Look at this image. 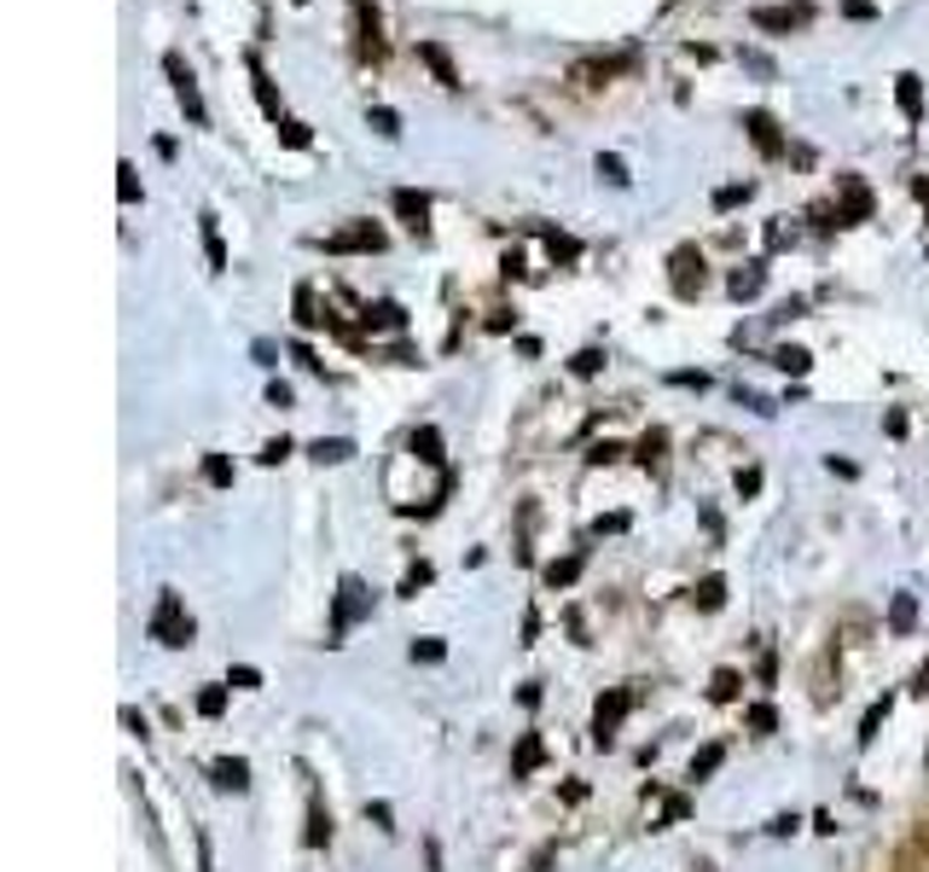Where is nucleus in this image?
Returning a JSON list of instances; mask_svg holds the SVG:
<instances>
[{"mask_svg": "<svg viewBox=\"0 0 929 872\" xmlns=\"http://www.w3.org/2000/svg\"><path fill=\"white\" fill-rule=\"evenodd\" d=\"M151 640L158 646H192V617H187V605H180V594H163L158 611H151Z\"/></svg>", "mask_w": 929, "mask_h": 872, "instance_id": "1", "label": "nucleus"}, {"mask_svg": "<svg viewBox=\"0 0 929 872\" xmlns=\"http://www.w3.org/2000/svg\"><path fill=\"white\" fill-rule=\"evenodd\" d=\"M628 710H633V692H628V686H610L605 698L592 704V745L610 751V745H616V727H622Z\"/></svg>", "mask_w": 929, "mask_h": 872, "instance_id": "2", "label": "nucleus"}, {"mask_svg": "<svg viewBox=\"0 0 929 872\" xmlns=\"http://www.w3.org/2000/svg\"><path fill=\"white\" fill-rule=\"evenodd\" d=\"M668 286H675V297H697V291H703V250L680 245L675 256H668Z\"/></svg>", "mask_w": 929, "mask_h": 872, "instance_id": "3", "label": "nucleus"}, {"mask_svg": "<svg viewBox=\"0 0 929 872\" xmlns=\"http://www.w3.org/2000/svg\"><path fill=\"white\" fill-rule=\"evenodd\" d=\"M163 70H169V82H174V99H180V111H187V117H192V122L203 128V122H210V111H203V93H198V76H192L187 65H180L174 53L163 59Z\"/></svg>", "mask_w": 929, "mask_h": 872, "instance_id": "4", "label": "nucleus"}, {"mask_svg": "<svg viewBox=\"0 0 929 872\" xmlns=\"http://www.w3.org/2000/svg\"><path fill=\"white\" fill-rule=\"evenodd\" d=\"M743 128H750L761 158H785V135H779V122H772L767 111H743Z\"/></svg>", "mask_w": 929, "mask_h": 872, "instance_id": "5", "label": "nucleus"}, {"mask_svg": "<svg viewBox=\"0 0 929 872\" xmlns=\"http://www.w3.org/2000/svg\"><path fill=\"white\" fill-rule=\"evenodd\" d=\"M837 192H842V210H837V221H871V192H866V181H860V175H842V181H837Z\"/></svg>", "mask_w": 929, "mask_h": 872, "instance_id": "6", "label": "nucleus"}, {"mask_svg": "<svg viewBox=\"0 0 929 872\" xmlns=\"http://www.w3.org/2000/svg\"><path fill=\"white\" fill-rule=\"evenodd\" d=\"M390 239H383V227H372V221H354V227H343V234H331L326 239V250H383Z\"/></svg>", "mask_w": 929, "mask_h": 872, "instance_id": "7", "label": "nucleus"}, {"mask_svg": "<svg viewBox=\"0 0 929 872\" xmlns=\"http://www.w3.org/2000/svg\"><path fill=\"white\" fill-rule=\"evenodd\" d=\"M419 59H424V70H430L442 88H459V70H453V59H448L442 41H419Z\"/></svg>", "mask_w": 929, "mask_h": 872, "instance_id": "8", "label": "nucleus"}, {"mask_svg": "<svg viewBox=\"0 0 929 872\" xmlns=\"http://www.w3.org/2000/svg\"><path fill=\"white\" fill-rule=\"evenodd\" d=\"M390 204H396V216H401V221L412 227V234H424V221H430V198H424V192L401 187V192H396Z\"/></svg>", "mask_w": 929, "mask_h": 872, "instance_id": "9", "label": "nucleus"}, {"mask_svg": "<svg viewBox=\"0 0 929 872\" xmlns=\"http://www.w3.org/2000/svg\"><path fill=\"white\" fill-rule=\"evenodd\" d=\"M360 605H367V587L349 576V582H343V600H338V623H331V634H338V640H343V628L360 617Z\"/></svg>", "mask_w": 929, "mask_h": 872, "instance_id": "10", "label": "nucleus"}, {"mask_svg": "<svg viewBox=\"0 0 929 872\" xmlns=\"http://www.w3.org/2000/svg\"><path fill=\"white\" fill-rule=\"evenodd\" d=\"M895 99H900V111H907V122L923 117V82L907 70V76H895Z\"/></svg>", "mask_w": 929, "mask_h": 872, "instance_id": "11", "label": "nucleus"}, {"mask_svg": "<svg viewBox=\"0 0 929 872\" xmlns=\"http://www.w3.org/2000/svg\"><path fill=\"white\" fill-rule=\"evenodd\" d=\"M727 286H732L738 303H750V297H761V286H767V268H761V262H743V268L727 279Z\"/></svg>", "mask_w": 929, "mask_h": 872, "instance_id": "12", "label": "nucleus"}, {"mask_svg": "<svg viewBox=\"0 0 929 872\" xmlns=\"http://www.w3.org/2000/svg\"><path fill=\"white\" fill-rule=\"evenodd\" d=\"M540 762H547V745H540V733H523V739H518V756H511V774L523 780V774H535Z\"/></svg>", "mask_w": 929, "mask_h": 872, "instance_id": "13", "label": "nucleus"}, {"mask_svg": "<svg viewBox=\"0 0 929 872\" xmlns=\"http://www.w3.org/2000/svg\"><path fill=\"white\" fill-rule=\"evenodd\" d=\"M790 23H808V7H756V30H790Z\"/></svg>", "mask_w": 929, "mask_h": 872, "instance_id": "14", "label": "nucleus"}, {"mask_svg": "<svg viewBox=\"0 0 929 872\" xmlns=\"http://www.w3.org/2000/svg\"><path fill=\"white\" fill-rule=\"evenodd\" d=\"M210 774H216L221 791H244V785H250V762H244V756H221Z\"/></svg>", "mask_w": 929, "mask_h": 872, "instance_id": "15", "label": "nucleus"}, {"mask_svg": "<svg viewBox=\"0 0 929 872\" xmlns=\"http://www.w3.org/2000/svg\"><path fill=\"white\" fill-rule=\"evenodd\" d=\"M360 53H367V59H378V53H383V36H378V7H367V0H360Z\"/></svg>", "mask_w": 929, "mask_h": 872, "instance_id": "16", "label": "nucleus"}, {"mask_svg": "<svg viewBox=\"0 0 929 872\" xmlns=\"http://www.w3.org/2000/svg\"><path fill=\"white\" fill-rule=\"evenodd\" d=\"M691 605H697V611H720V605H727V582H720V576H703V582L691 587Z\"/></svg>", "mask_w": 929, "mask_h": 872, "instance_id": "17", "label": "nucleus"}, {"mask_svg": "<svg viewBox=\"0 0 929 872\" xmlns=\"http://www.w3.org/2000/svg\"><path fill=\"white\" fill-rule=\"evenodd\" d=\"M412 454L424 459V466H442V430H412Z\"/></svg>", "mask_w": 929, "mask_h": 872, "instance_id": "18", "label": "nucleus"}, {"mask_svg": "<svg viewBox=\"0 0 929 872\" xmlns=\"http://www.w3.org/2000/svg\"><path fill=\"white\" fill-rule=\"evenodd\" d=\"M912 623H918V600H912V594H895V605H889V628H895V634H912Z\"/></svg>", "mask_w": 929, "mask_h": 872, "instance_id": "19", "label": "nucleus"}, {"mask_svg": "<svg viewBox=\"0 0 929 872\" xmlns=\"http://www.w3.org/2000/svg\"><path fill=\"white\" fill-rule=\"evenodd\" d=\"M738 692H743V675H738V670H715V681H709V698H715V704H732Z\"/></svg>", "mask_w": 929, "mask_h": 872, "instance_id": "20", "label": "nucleus"}, {"mask_svg": "<svg viewBox=\"0 0 929 872\" xmlns=\"http://www.w3.org/2000/svg\"><path fill=\"white\" fill-rule=\"evenodd\" d=\"M331 843V814L320 803H308V850H326Z\"/></svg>", "mask_w": 929, "mask_h": 872, "instance_id": "21", "label": "nucleus"}, {"mask_svg": "<svg viewBox=\"0 0 929 872\" xmlns=\"http://www.w3.org/2000/svg\"><path fill=\"white\" fill-rule=\"evenodd\" d=\"M360 320H367V331H378V326H390V331H401V326H407V315H401V303H378V309H367V315H360Z\"/></svg>", "mask_w": 929, "mask_h": 872, "instance_id": "22", "label": "nucleus"}, {"mask_svg": "<svg viewBox=\"0 0 929 872\" xmlns=\"http://www.w3.org/2000/svg\"><path fill=\"white\" fill-rule=\"evenodd\" d=\"M308 454H314V459H320V466H338V459H349V454H354V443H349V436H331V443H326V436H320V443H314V448H308Z\"/></svg>", "mask_w": 929, "mask_h": 872, "instance_id": "23", "label": "nucleus"}, {"mask_svg": "<svg viewBox=\"0 0 929 872\" xmlns=\"http://www.w3.org/2000/svg\"><path fill=\"white\" fill-rule=\"evenodd\" d=\"M250 82H256V99H262V111H268V117L279 122V93H273V82H268V70H262V65H256V59H250Z\"/></svg>", "mask_w": 929, "mask_h": 872, "instance_id": "24", "label": "nucleus"}, {"mask_svg": "<svg viewBox=\"0 0 929 872\" xmlns=\"http://www.w3.org/2000/svg\"><path fill=\"white\" fill-rule=\"evenodd\" d=\"M203 250H210V268L221 274V268H227V245H221V227H216V216H203Z\"/></svg>", "mask_w": 929, "mask_h": 872, "instance_id": "25", "label": "nucleus"}, {"mask_svg": "<svg viewBox=\"0 0 929 872\" xmlns=\"http://www.w3.org/2000/svg\"><path fill=\"white\" fill-rule=\"evenodd\" d=\"M297 326H326L320 303H314V286H297Z\"/></svg>", "mask_w": 929, "mask_h": 872, "instance_id": "26", "label": "nucleus"}, {"mask_svg": "<svg viewBox=\"0 0 929 872\" xmlns=\"http://www.w3.org/2000/svg\"><path fill=\"white\" fill-rule=\"evenodd\" d=\"M203 483H210V489H232V459L210 454V459H203Z\"/></svg>", "mask_w": 929, "mask_h": 872, "instance_id": "27", "label": "nucleus"}, {"mask_svg": "<svg viewBox=\"0 0 929 872\" xmlns=\"http://www.w3.org/2000/svg\"><path fill=\"white\" fill-rule=\"evenodd\" d=\"M540 234H547V250L558 256V262H576V256H581V245L570 234H558V227H540Z\"/></svg>", "mask_w": 929, "mask_h": 872, "instance_id": "28", "label": "nucleus"}, {"mask_svg": "<svg viewBox=\"0 0 929 872\" xmlns=\"http://www.w3.org/2000/svg\"><path fill=\"white\" fill-rule=\"evenodd\" d=\"M581 576V558H552L547 564V587H570Z\"/></svg>", "mask_w": 929, "mask_h": 872, "instance_id": "29", "label": "nucleus"}, {"mask_svg": "<svg viewBox=\"0 0 929 872\" xmlns=\"http://www.w3.org/2000/svg\"><path fill=\"white\" fill-rule=\"evenodd\" d=\"M772 361H779V367H785V373H796V378H802V373H808V367H813V355H808V349H796V344H785V349H779V355H772Z\"/></svg>", "mask_w": 929, "mask_h": 872, "instance_id": "30", "label": "nucleus"}, {"mask_svg": "<svg viewBox=\"0 0 929 872\" xmlns=\"http://www.w3.org/2000/svg\"><path fill=\"white\" fill-rule=\"evenodd\" d=\"M599 175H605L610 187H628V181H633V175H628V164L616 158V151H599Z\"/></svg>", "mask_w": 929, "mask_h": 872, "instance_id": "31", "label": "nucleus"}, {"mask_svg": "<svg viewBox=\"0 0 929 872\" xmlns=\"http://www.w3.org/2000/svg\"><path fill=\"white\" fill-rule=\"evenodd\" d=\"M743 722H750V733H772V727H779V710H772V704H750V710H743Z\"/></svg>", "mask_w": 929, "mask_h": 872, "instance_id": "32", "label": "nucleus"}, {"mask_svg": "<svg viewBox=\"0 0 929 872\" xmlns=\"http://www.w3.org/2000/svg\"><path fill=\"white\" fill-rule=\"evenodd\" d=\"M117 198H122V204L140 198V169H134V164H117Z\"/></svg>", "mask_w": 929, "mask_h": 872, "instance_id": "33", "label": "nucleus"}, {"mask_svg": "<svg viewBox=\"0 0 929 872\" xmlns=\"http://www.w3.org/2000/svg\"><path fill=\"white\" fill-rule=\"evenodd\" d=\"M367 122L378 128V135H383V140H396V135H401V117H396L390 106H372V111H367Z\"/></svg>", "mask_w": 929, "mask_h": 872, "instance_id": "34", "label": "nucleus"}, {"mask_svg": "<svg viewBox=\"0 0 929 872\" xmlns=\"http://www.w3.org/2000/svg\"><path fill=\"white\" fill-rule=\"evenodd\" d=\"M221 710H227V686H203L198 692V715H210V722H216Z\"/></svg>", "mask_w": 929, "mask_h": 872, "instance_id": "35", "label": "nucleus"}, {"mask_svg": "<svg viewBox=\"0 0 929 872\" xmlns=\"http://www.w3.org/2000/svg\"><path fill=\"white\" fill-rule=\"evenodd\" d=\"M279 140H286V146H308V140H314V135H308V122H297V117H279Z\"/></svg>", "mask_w": 929, "mask_h": 872, "instance_id": "36", "label": "nucleus"}, {"mask_svg": "<svg viewBox=\"0 0 929 872\" xmlns=\"http://www.w3.org/2000/svg\"><path fill=\"white\" fill-rule=\"evenodd\" d=\"M883 715H889V698H877V704L866 710V722H860V745H871V739H877V727H883Z\"/></svg>", "mask_w": 929, "mask_h": 872, "instance_id": "37", "label": "nucleus"}, {"mask_svg": "<svg viewBox=\"0 0 929 872\" xmlns=\"http://www.w3.org/2000/svg\"><path fill=\"white\" fill-rule=\"evenodd\" d=\"M720 756H727V751H720V745H709V751H697V756H691V780H709V774H715V767H720Z\"/></svg>", "mask_w": 929, "mask_h": 872, "instance_id": "38", "label": "nucleus"}, {"mask_svg": "<svg viewBox=\"0 0 929 872\" xmlns=\"http://www.w3.org/2000/svg\"><path fill=\"white\" fill-rule=\"evenodd\" d=\"M662 443H668L662 430H645V443H639V466H657V459H662Z\"/></svg>", "mask_w": 929, "mask_h": 872, "instance_id": "39", "label": "nucleus"}, {"mask_svg": "<svg viewBox=\"0 0 929 872\" xmlns=\"http://www.w3.org/2000/svg\"><path fill=\"white\" fill-rule=\"evenodd\" d=\"M599 367H605V355H599V349H581L576 361H570V373H576V378H592Z\"/></svg>", "mask_w": 929, "mask_h": 872, "instance_id": "40", "label": "nucleus"}, {"mask_svg": "<svg viewBox=\"0 0 929 872\" xmlns=\"http://www.w3.org/2000/svg\"><path fill=\"white\" fill-rule=\"evenodd\" d=\"M412 657H419V663H442L448 646H442V640H412Z\"/></svg>", "mask_w": 929, "mask_h": 872, "instance_id": "41", "label": "nucleus"}, {"mask_svg": "<svg viewBox=\"0 0 929 872\" xmlns=\"http://www.w3.org/2000/svg\"><path fill=\"white\" fill-rule=\"evenodd\" d=\"M743 198H750V187H720V192H715V210H738Z\"/></svg>", "mask_w": 929, "mask_h": 872, "instance_id": "42", "label": "nucleus"}, {"mask_svg": "<svg viewBox=\"0 0 929 872\" xmlns=\"http://www.w3.org/2000/svg\"><path fill=\"white\" fill-rule=\"evenodd\" d=\"M424 582H430V564H412V571H407V582H401V594H419Z\"/></svg>", "mask_w": 929, "mask_h": 872, "instance_id": "43", "label": "nucleus"}, {"mask_svg": "<svg viewBox=\"0 0 929 872\" xmlns=\"http://www.w3.org/2000/svg\"><path fill=\"white\" fill-rule=\"evenodd\" d=\"M680 814H686V797H662V809H657L651 826H662V820H680Z\"/></svg>", "mask_w": 929, "mask_h": 872, "instance_id": "44", "label": "nucleus"}, {"mask_svg": "<svg viewBox=\"0 0 929 872\" xmlns=\"http://www.w3.org/2000/svg\"><path fill=\"white\" fill-rule=\"evenodd\" d=\"M286 454H291V443H286V436H279V443H268V448H262V466H279V459H286Z\"/></svg>", "mask_w": 929, "mask_h": 872, "instance_id": "45", "label": "nucleus"}, {"mask_svg": "<svg viewBox=\"0 0 929 872\" xmlns=\"http://www.w3.org/2000/svg\"><path fill=\"white\" fill-rule=\"evenodd\" d=\"M227 686H244V692H250V686H262V675H256V670H232Z\"/></svg>", "mask_w": 929, "mask_h": 872, "instance_id": "46", "label": "nucleus"}, {"mask_svg": "<svg viewBox=\"0 0 929 872\" xmlns=\"http://www.w3.org/2000/svg\"><path fill=\"white\" fill-rule=\"evenodd\" d=\"M761 489V472L750 466V472H738V495H756Z\"/></svg>", "mask_w": 929, "mask_h": 872, "instance_id": "47", "label": "nucleus"}, {"mask_svg": "<svg viewBox=\"0 0 929 872\" xmlns=\"http://www.w3.org/2000/svg\"><path fill=\"white\" fill-rule=\"evenodd\" d=\"M268 402L273 407H291V384H268Z\"/></svg>", "mask_w": 929, "mask_h": 872, "instance_id": "48", "label": "nucleus"}, {"mask_svg": "<svg viewBox=\"0 0 929 872\" xmlns=\"http://www.w3.org/2000/svg\"><path fill=\"white\" fill-rule=\"evenodd\" d=\"M616 454H622V448H616V443H599V448H592L587 459H592V466H605V459H616Z\"/></svg>", "mask_w": 929, "mask_h": 872, "instance_id": "49", "label": "nucleus"}, {"mask_svg": "<svg viewBox=\"0 0 929 872\" xmlns=\"http://www.w3.org/2000/svg\"><path fill=\"white\" fill-rule=\"evenodd\" d=\"M918 692H929V663H923V670H918Z\"/></svg>", "mask_w": 929, "mask_h": 872, "instance_id": "50", "label": "nucleus"}, {"mask_svg": "<svg viewBox=\"0 0 929 872\" xmlns=\"http://www.w3.org/2000/svg\"><path fill=\"white\" fill-rule=\"evenodd\" d=\"M697 872H709V866H697Z\"/></svg>", "mask_w": 929, "mask_h": 872, "instance_id": "51", "label": "nucleus"}]
</instances>
